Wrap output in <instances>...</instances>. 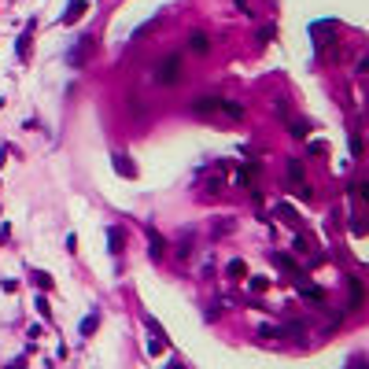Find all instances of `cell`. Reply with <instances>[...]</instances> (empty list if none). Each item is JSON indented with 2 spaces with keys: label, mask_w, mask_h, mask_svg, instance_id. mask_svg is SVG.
Wrapping results in <instances>:
<instances>
[{
  "label": "cell",
  "mask_w": 369,
  "mask_h": 369,
  "mask_svg": "<svg viewBox=\"0 0 369 369\" xmlns=\"http://www.w3.org/2000/svg\"><path fill=\"white\" fill-rule=\"evenodd\" d=\"M155 81H159V85L181 81V59H177V55H166V59L159 63V70H155Z\"/></svg>",
  "instance_id": "7a4b0ae2"
},
{
  "label": "cell",
  "mask_w": 369,
  "mask_h": 369,
  "mask_svg": "<svg viewBox=\"0 0 369 369\" xmlns=\"http://www.w3.org/2000/svg\"><path fill=\"white\" fill-rule=\"evenodd\" d=\"M196 115L200 118H240L244 115V107L240 103H233V100H222V96H200L196 100Z\"/></svg>",
  "instance_id": "6da1fadb"
},
{
  "label": "cell",
  "mask_w": 369,
  "mask_h": 369,
  "mask_svg": "<svg viewBox=\"0 0 369 369\" xmlns=\"http://www.w3.org/2000/svg\"><path fill=\"white\" fill-rule=\"evenodd\" d=\"M115 170H118L122 177H137V170H133V163H129L126 155H115Z\"/></svg>",
  "instance_id": "52a82bcc"
},
{
  "label": "cell",
  "mask_w": 369,
  "mask_h": 369,
  "mask_svg": "<svg viewBox=\"0 0 369 369\" xmlns=\"http://www.w3.org/2000/svg\"><path fill=\"white\" fill-rule=\"evenodd\" d=\"M240 7H244V11H248V0H240Z\"/></svg>",
  "instance_id": "ac0fdd59"
},
{
  "label": "cell",
  "mask_w": 369,
  "mask_h": 369,
  "mask_svg": "<svg viewBox=\"0 0 369 369\" xmlns=\"http://www.w3.org/2000/svg\"><path fill=\"white\" fill-rule=\"evenodd\" d=\"M251 177H255V163L236 166V181H240V185H251Z\"/></svg>",
  "instance_id": "ba28073f"
},
{
  "label": "cell",
  "mask_w": 369,
  "mask_h": 369,
  "mask_svg": "<svg viewBox=\"0 0 369 369\" xmlns=\"http://www.w3.org/2000/svg\"><path fill=\"white\" fill-rule=\"evenodd\" d=\"M33 281H37L41 288H52V277H48V273H33Z\"/></svg>",
  "instance_id": "9a60e30c"
},
{
  "label": "cell",
  "mask_w": 369,
  "mask_h": 369,
  "mask_svg": "<svg viewBox=\"0 0 369 369\" xmlns=\"http://www.w3.org/2000/svg\"><path fill=\"white\" fill-rule=\"evenodd\" d=\"M277 214H281V218H285V222L292 225V229H303V218H299V214H296V211H292V207H288V203H281V207H277Z\"/></svg>",
  "instance_id": "277c9868"
},
{
  "label": "cell",
  "mask_w": 369,
  "mask_h": 369,
  "mask_svg": "<svg viewBox=\"0 0 369 369\" xmlns=\"http://www.w3.org/2000/svg\"><path fill=\"white\" fill-rule=\"evenodd\" d=\"M151 248H155V251H151V255H155V259H159V255H163V248H166V244H163V236H159V233H151Z\"/></svg>",
  "instance_id": "4fadbf2b"
},
{
  "label": "cell",
  "mask_w": 369,
  "mask_h": 369,
  "mask_svg": "<svg viewBox=\"0 0 369 369\" xmlns=\"http://www.w3.org/2000/svg\"><path fill=\"white\" fill-rule=\"evenodd\" d=\"M85 11V0H70V7H67V15H63V22H78Z\"/></svg>",
  "instance_id": "5b68a950"
},
{
  "label": "cell",
  "mask_w": 369,
  "mask_h": 369,
  "mask_svg": "<svg viewBox=\"0 0 369 369\" xmlns=\"http://www.w3.org/2000/svg\"><path fill=\"white\" fill-rule=\"evenodd\" d=\"M225 273H229V277H244V273H248V266H244L240 259H233L229 266H225Z\"/></svg>",
  "instance_id": "30bf717a"
},
{
  "label": "cell",
  "mask_w": 369,
  "mask_h": 369,
  "mask_svg": "<svg viewBox=\"0 0 369 369\" xmlns=\"http://www.w3.org/2000/svg\"><path fill=\"white\" fill-rule=\"evenodd\" d=\"M273 262H277V266H281V270H285V273H288V277H292V281H296V277H299V285H303V281H307V277H303V273L296 270V262H292V259H288V255H281V251H273Z\"/></svg>",
  "instance_id": "3957f363"
},
{
  "label": "cell",
  "mask_w": 369,
  "mask_h": 369,
  "mask_svg": "<svg viewBox=\"0 0 369 369\" xmlns=\"http://www.w3.org/2000/svg\"><path fill=\"white\" fill-rule=\"evenodd\" d=\"M303 296H307L310 303H321V299H325V292H321V288H303Z\"/></svg>",
  "instance_id": "7c38bea8"
},
{
  "label": "cell",
  "mask_w": 369,
  "mask_h": 369,
  "mask_svg": "<svg viewBox=\"0 0 369 369\" xmlns=\"http://www.w3.org/2000/svg\"><path fill=\"white\" fill-rule=\"evenodd\" d=\"M92 329H96V318H85V321H81V333H85V336H89V333H92Z\"/></svg>",
  "instance_id": "2e32d148"
},
{
  "label": "cell",
  "mask_w": 369,
  "mask_h": 369,
  "mask_svg": "<svg viewBox=\"0 0 369 369\" xmlns=\"http://www.w3.org/2000/svg\"><path fill=\"white\" fill-rule=\"evenodd\" d=\"M266 285H270L266 277H251V292H266Z\"/></svg>",
  "instance_id": "5bb4252c"
},
{
  "label": "cell",
  "mask_w": 369,
  "mask_h": 369,
  "mask_svg": "<svg viewBox=\"0 0 369 369\" xmlns=\"http://www.w3.org/2000/svg\"><path fill=\"white\" fill-rule=\"evenodd\" d=\"M170 369H185V366H181V362H177V358H174V362H170Z\"/></svg>",
  "instance_id": "e0dca14e"
},
{
  "label": "cell",
  "mask_w": 369,
  "mask_h": 369,
  "mask_svg": "<svg viewBox=\"0 0 369 369\" xmlns=\"http://www.w3.org/2000/svg\"><path fill=\"white\" fill-rule=\"evenodd\" d=\"M296 248H299V251H314V236H307V233H299V240H296Z\"/></svg>",
  "instance_id": "8fae6325"
},
{
  "label": "cell",
  "mask_w": 369,
  "mask_h": 369,
  "mask_svg": "<svg viewBox=\"0 0 369 369\" xmlns=\"http://www.w3.org/2000/svg\"><path fill=\"white\" fill-rule=\"evenodd\" d=\"M192 52H196V55L211 52V37H207V33H192Z\"/></svg>",
  "instance_id": "8992f818"
},
{
  "label": "cell",
  "mask_w": 369,
  "mask_h": 369,
  "mask_svg": "<svg viewBox=\"0 0 369 369\" xmlns=\"http://www.w3.org/2000/svg\"><path fill=\"white\" fill-rule=\"evenodd\" d=\"M107 240H111V251H115V255L126 248V236H122V229H111V233H107Z\"/></svg>",
  "instance_id": "9c48e42d"
}]
</instances>
